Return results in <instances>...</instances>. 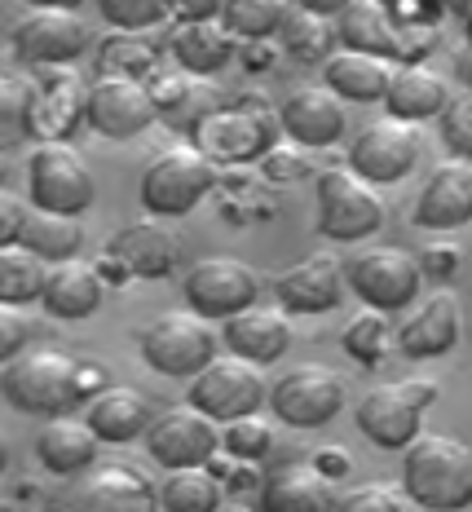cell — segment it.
<instances>
[{
  "label": "cell",
  "instance_id": "cell-1",
  "mask_svg": "<svg viewBox=\"0 0 472 512\" xmlns=\"http://www.w3.org/2000/svg\"><path fill=\"white\" fill-rule=\"evenodd\" d=\"M402 490L428 512H464L472 504V446L450 433H420L402 451Z\"/></svg>",
  "mask_w": 472,
  "mask_h": 512
},
{
  "label": "cell",
  "instance_id": "cell-2",
  "mask_svg": "<svg viewBox=\"0 0 472 512\" xmlns=\"http://www.w3.org/2000/svg\"><path fill=\"white\" fill-rule=\"evenodd\" d=\"M80 362L67 354V349H53V345H36L23 349L14 362H5L0 371V393L14 411L23 415H62L67 407H75L80 398Z\"/></svg>",
  "mask_w": 472,
  "mask_h": 512
},
{
  "label": "cell",
  "instance_id": "cell-3",
  "mask_svg": "<svg viewBox=\"0 0 472 512\" xmlns=\"http://www.w3.org/2000/svg\"><path fill=\"white\" fill-rule=\"evenodd\" d=\"M217 186V164L199 151L195 142L168 146L164 155H155L142 173V208L159 221H173L195 212Z\"/></svg>",
  "mask_w": 472,
  "mask_h": 512
},
{
  "label": "cell",
  "instance_id": "cell-4",
  "mask_svg": "<svg viewBox=\"0 0 472 512\" xmlns=\"http://www.w3.org/2000/svg\"><path fill=\"white\" fill-rule=\"evenodd\" d=\"M45 512H164L159 486L133 464H93L75 473L58 495L45 499Z\"/></svg>",
  "mask_w": 472,
  "mask_h": 512
},
{
  "label": "cell",
  "instance_id": "cell-5",
  "mask_svg": "<svg viewBox=\"0 0 472 512\" xmlns=\"http://www.w3.org/2000/svg\"><path fill=\"white\" fill-rule=\"evenodd\" d=\"M345 283L362 305L398 314V309L415 305V296L424 287V270L420 256L398 248V243H371V248H358L345 261Z\"/></svg>",
  "mask_w": 472,
  "mask_h": 512
},
{
  "label": "cell",
  "instance_id": "cell-6",
  "mask_svg": "<svg viewBox=\"0 0 472 512\" xmlns=\"http://www.w3.org/2000/svg\"><path fill=\"white\" fill-rule=\"evenodd\" d=\"M221 336L212 332V323L195 309H164L159 318H150L142 332V358L150 371L173 380H195L212 358H217Z\"/></svg>",
  "mask_w": 472,
  "mask_h": 512
},
{
  "label": "cell",
  "instance_id": "cell-7",
  "mask_svg": "<svg viewBox=\"0 0 472 512\" xmlns=\"http://www.w3.org/2000/svg\"><path fill=\"white\" fill-rule=\"evenodd\" d=\"M27 199L40 212L80 217L98 199V181L71 142H36L27 155Z\"/></svg>",
  "mask_w": 472,
  "mask_h": 512
},
{
  "label": "cell",
  "instance_id": "cell-8",
  "mask_svg": "<svg viewBox=\"0 0 472 512\" xmlns=\"http://www.w3.org/2000/svg\"><path fill=\"white\" fill-rule=\"evenodd\" d=\"M384 226V199L353 168L318 173V230L336 243H362Z\"/></svg>",
  "mask_w": 472,
  "mask_h": 512
},
{
  "label": "cell",
  "instance_id": "cell-9",
  "mask_svg": "<svg viewBox=\"0 0 472 512\" xmlns=\"http://www.w3.org/2000/svg\"><path fill=\"white\" fill-rule=\"evenodd\" d=\"M190 407H199L203 415H212L217 424H230L239 415H256L270 402V384H265L261 367L239 354L230 358H212L208 367L190 380V393H186Z\"/></svg>",
  "mask_w": 472,
  "mask_h": 512
},
{
  "label": "cell",
  "instance_id": "cell-10",
  "mask_svg": "<svg viewBox=\"0 0 472 512\" xmlns=\"http://www.w3.org/2000/svg\"><path fill=\"white\" fill-rule=\"evenodd\" d=\"M181 296H186V309L203 314L208 323H225V318L256 305L261 279L239 256H199L181 279Z\"/></svg>",
  "mask_w": 472,
  "mask_h": 512
},
{
  "label": "cell",
  "instance_id": "cell-11",
  "mask_svg": "<svg viewBox=\"0 0 472 512\" xmlns=\"http://www.w3.org/2000/svg\"><path fill=\"white\" fill-rule=\"evenodd\" d=\"M420 124L406 120H375L349 142V168L371 186H393L420 164Z\"/></svg>",
  "mask_w": 472,
  "mask_h": 512
},
{
  "label": "cell",
  "instance_id": "cell-12",
  "mask_svg": "<svg viewBox=\"0 0 472 512\" xmlns=\"http://www.w3.org/2000/svg\"><path fill=\"white\" fill-rule=\"evenodd\" d=\"M274 128H283L265 106H230V111H212L203 124H195V146L212 164H248L256 155L274 151Z\"/></svg>",
  "mask_w": 472,
  "mask_h": 512
},
{
  "label": "cell",
  "instance_id": "cell-13",
  "mask_svg": "<svg viewBox=\"0 0 472 512\" xmlns=\"http://www.w3.org/2000/svg\"><path fill=\"white\" fill-rule=\"evenodd\" d=\"M270 411L292 429H323L345 411V380L327 367H296L270 384Z\"/></svg>",
  "mask_w": 472,
  "mask_h": 512
},
{
  "label": "cell",
  "instance_id": "cell-14",
  "mask_svg": "<svg viewBox=\"0 0 472 512\" xmlns=\"http://www.w3.org/2000/svg\"><path fill=\"white\" fill-rule=\"evenodd\" d=\"M146 451L159 468H199L221 451V424L199 407H168L146 429Z\"/></svg>",
  "mask_w": 472,
  "mask_h": 512
},
{
  "label": "cell",
  "instance_id": "cell-15",
  "mask_svg": "<svg viewBox=\"0 0 472 512\" xmlns=\"http://www.w3.org/2000/svg\"><path fill=\"white\" fill-rule=\"evenodd\" d=\"M23 67H71L89 53V27L75 9H31L9 36Z\"/></svg>",
  "mask_w": 472,
  "mask_h": 512
},
{
  "label": "cell",
  "instance_id": "cell-16",
  "mask_svg": "<svg viewBox=\"0 0 472 512\" xmlns=\"http://www.w3.org/2000/svg\"><path fill=\"white\" fill-rule=\"evenodd\" d=\"M84 120L98 128L102 137H137L159 120V102L150 93V84L133 76H98L84 93Z\"/></svg>",
  "mask_w": 472,
  "mask_h": 512
},
{
  "label": "cell",
  "instance_id": "cell-17",
  "mask_svg": "<svg viewBox=\"0 0 472 512\" xmlns=\"http://www.w3.org/2000/svg\"><path fill=\"white\" fill-rule=\"evenodd\" d=\"M353 420H358L362 437L380 451H406L424 433V407L402 389V380L375 384V389L362 393L358 407H353Z\"/></svg>",
  "mask_w": 472,
  "mask_h": 512
},
{
  "label": "cell",
  "instance_id": "cell-18",
  "mask_svg": "<svg viewBox=\"0 0 472 512\" xmlns=\"http://www.w3.org/2000/svg\"><path fill=\"white\" fill-rule=\"evenodd\" d=\"M459 336H464V309H459L455 292L437 287V292H428L424 301H415L411 314L402 318L398 349L411 362H428V358L450 354V349L459 345Z\"/></svg>",
  "mask_w": 472,
  "mask_h": 512
},
{
  "label": "cell",
  "instance_id": "cell-19",
  "mask_svg": "<svg viewBox=\"0 0 472 512\" xmlns=\"http://www.w3.org/2000/svg\"><path fill=\"white\" fill-rule=\"evenodd\" d=\"M278 124L305 151H323V146H336L345 137V98L331 93L327 84H305V89H292L278 106Z\"/></svg>",
  "mask_w": 472,
  "mask_h": 512
},
{
  "label": "cell",
  "instance_id": "cell-20",
  "mask_svg": "<svg viewBox=\"0 0 472 512\" xmlns=\"http://www.w3.org/2000/svg\"><path fill=\"white\" fill-rule=\"evenodd\" d=\"M345 265L336 256H305V261L287 265L274 279V296L287 314H331L340 301H345Z\"/></svg>",
  "mask_w": 472,
  "mask_h": 512
},
{
  "label": "cell",
  "instance_id": "cell-21",
  "mask_svg": "<svg viewBox=\"0 0 472 512\" xmlns=\"http://www.w3.org/2000/svg\"><path fill=\"white\" fill-rule=\"evenodd\" d=\"M411 221L420 230H459L472 221V164L446 159L420 186V199L411 208Z\"/></svg>",
  "mask_w": 472,
  "mask_h": 512
},
{
  "label": "cell",
  "instance_id": "cell-22",
  "mask_svg": "<svg viewBox=\"0 0 472 512\" xmlns=\"http://www.w3.org/2000/svg\"><path fill=\"white\" fill-rule=\"evenodd\" d=\"M336 482L314 464H278L256 486V512H336Z\"/></svg>",
  "mask_w": 472,
  "mask_h": 512
},
{
  "label": "cell",
  "instance_id": "cell-23",
  "mask_svg": "<svg viewBox=\"0 0 472 512\" xmlns=\"http://www.w3.org/2000/svg\"><path fill=\"white\" fill-rule=\"evenodd\" d=\"M36 115H31V133L36 142H67L84 120V93L89 84L75 76L71 67H36Z\"/></svg>",
  "mask_w": 472,
  "mask_h": 512
},
{
  "label": "cell",
  "instance_id": "cell-24",
  "mask_svg": "<svg viewBox=\"0 0 472 512\" xmlns=\"http://www.w3.org/2000/svg\"><path fill=\"white\" fill-rule=\"evenodd\" d=\"M106 252L124 265L128 279H168V274L177 270L181 243H177V234L155 217V221H133V226L115 230Z\"/></svg>",
  "mask_w": 472,
  "mask_h": 512
},
{
  "label": "cell",
  "instance_id": "cell-25",
  "mask_svg": "<svg viewBox=\"0 0 472 512\" xmlns=\"http://www.w3.org/2000/svg\"><path fill=\"white\" fill-rule=\"evenodd\" d=\"M106 296V279L98 274V265L89 261H53L45 270V292H40V305L49 309V318H89L102 309Z\"/></svg>",
  "mask_w": 472,
  "mask_h": 512
},
{
  "label": "cell",
  "instance_id": "cell-26",
  "mask_svg": "<svg viewBox=\"0 0 472 512\" xmlns=\"http://www.w3.org/2000/svg\"><path fill=\"white\" fill-rule=\"evenodd\" d=\"M84 420H89V429L98 433L102 442L124 446L155 424V407H150V398L142 389H133V384H106L102 393L89 398Z\"/></svg>",
  "mask_w": 472,
  "mask_h": 512
},
{
  "label": "cell",
  "instance_id": "cell-27",
  "mask_svg": "<svg viewBox=\"0 0 472 512\" xmlns=\"http://www.w3.org/2000/svg\"><path fill=\"white\" fill-rule=\"evenodd\" d=\"M221 340L230 354L248 358V362H278L292 345V327H287V314L283 309H265V305H252L243 314L225 318L221 323Z\"/></svg>",
  "mask_w": 472,
  "mask_h": 512
},
{
  "label": "cell",
  "instance_id": "cell-28",
  "mask_svg": "<svg viewBox=\"0 0 472 512\" xmlns=\"http://www.w3.org/2000/svg\"><path fill=\"white\" fill-rule=\"evenodd\" d=\"M168 49H173L177 67L186 76H217L239 53V36L221 18H199V23H181L168 40Z\"/></svg>",
  "mask_w": 472,
  "mask_h": 512
},
{
  "label": "cell",
  "instance_id": "cell-29",
  "mask_svg": "<svg viewBox=\"0 0 472 512\" xmlns=\"http://www.w3.org/2000/svg\"><path fill=\"white\" fill-rule=\"evenodd\" d=\"M384 106H389L393 120L424 124L433 115L442 120V111L450 106V93H446V80L433 67H424V62H398L389 93H384Z\"/></svg>",
  "mask_w": 472,
  "mask_h": 512
},
{
  "label": "cell",
  "instance_id": "cell-30",
  "mask_svg": "<svg viewBox=\"0 0 472 512\" xmlns=\"http://www.w3.org/2000/svg\"><path fill=\"white\" fill-rule=\"evenodd\" d=\"M336 36L345 49L375 53V58H406V36L393 23L384 0H353L345 14L336 18Z\"/></svg>",
  "mask_w": 472,
  "mask_h": 512
},
{
  "label": "cell",
  "instance_id": "cell-31",
  "mask_svg": "<svg viewBox=\"0 0 472 512\" xmlns=\"http://www.w3.org/2000/svg\"><path fill=\"white\" fill-rule=\"evenodd\" d=\"M393 71H398V62L375 58V53H358V49H336L323 62L327 89L340 93L345 102H384Z\"/></svg>",
  "mask_w": 472,
  "mask_h": 512
},
{
  "label": "cell",
  "instance_id": "cell-32",
  "mask_svg": "<svg viewBox=\"0 0 472 512\" xmlns=\"http://www.w3.org/2000/svg\"><path fill=\"white\" fill-rule=\"evenodd\" d=\"M98 442L102 437L89 429V420H71V415H53L36 437V455L49 473L75 477L84 468L98 464Z\"/></svg>",
  "mask_w": 472,
  "mask_h": 512
},
{
  "label": "cell",
  "instance_id": "cell-33",
  "mask_svg": "<svg viewBox=\"0 0 472 512\" xmlns=\"http://www.w3.org/2000/svg\"><path fill=\"white\" fill-rule=\"evenodd\" d=\"M159 508L164 512H221L225 508L221 473H212V464L168 468V477L159 482Z\"/></svg>",
  "mask_w": 472,
  "mask_h": 512
},
{
  "label": "cell",
  "instance_id": "cell-34",
  "mask_svg": "<svg viewBox=\"0 0 472 512\" xmlns=\"http://www.w3.org/2000/svg\"><path fill=\"white\" fill-rule=\"evenodd\" d=\"M36 98H40L36 76H23V71H5V67H0V151H14L18 142L36 137V133H31Z\"/></svg>",
  "mask_w": 472,
  "mask_h": 512
},
{
  "label": "cell",
  "instance_id": "cell-35",
  "mask_svg": "<svg viewBox=\"0 0 472 512\" xmlns=\"http://www.w3.org/2000/svg\"><path fill=\"white\" fill-rule=\"evenodd\" d=\"M80 243H84V230H80V221L75 217H58V212L31 208V217L23 226V248L36 252L45 265L71 261V256L80 252Z\"/></svg>",
  "mask_w": 472,
  "mask_h": 512
},
{
  "label": "cell",
  "instance_id": "cell-36",
  "mask_svg": "<svg viewBox=\"0 0 472 512\" xmlns=\"http://www.w3.org/2000/svg\"><path fill=\"white\" fill-rule=\"evenodd\" d=\"M45 270L36 252H27L23 243L18 248H0V305H31L45 292Z\"/></svg>",
  "mask_w": 472,
  "mask_h": 512
},
{
  "label": "cell",
  "instance_id": "cell-37",
  "mask_svg": "<svg viewBox=\"0 0 472 512\" xmlns=\"http://www.w3.org/2000/svg\"><path fill=\"white\" fill-rule=\"evenodd\" d=\"M278 36H283V49L292 53L300 62H327L331 58V40H336V31H331V18L323 14H309V9H292V14L283 18V27H278Z\"/></svg>",
  "mask_w": 472,
  "mask_h": 512
},
{
  "label": "cell",
  "instance_id": "cell-38",
  "mask_svg": "<svg viewBox=\"0 0 472 512\" xmlns=\"http://www.w3.org/2000/svg\"><path fill=\"white\" fill-rule=\"evenodd\" d=\"M292 14L287 0H225L221 23L234 31L239 40H265L283 27V18Z\"/></svg>",
  "mask_w": 472,
  "mask_h": 512
},
{
  "label": "cell",
  "instance_id": "cell-39",
  "mask_svg": "<svg viewBox=\"0 0 472 512\" xmlns=\"http://www.w3.org/2000/svg\"><path fill=\"white\" fill-rule=\"evenodd\" d=\"M389 314L384 309H362V314L349 318L345 336H340V345H345V354L353 362H362V367H375V362H384V349H389Z\"/></svg>",
  "mask_w": 472,
  "mask_h": 512
},
{
  "label": "cell",
  "instance_id": "cell-40",
  "mask_svg": "<svg viewBox=\"0 0 472 512\" xmlns=\"http://www.w3.org/2000/svg\"><path fill=\"white\" fill-rule=\"evenodd\" d=\"M98 67H102V76H133V80H142L146 71L155 67V45H150L142 31H120V36L102 40Z\"/></svg>",
  "mask_w": 472,
  "mask_h": 512
},
{
  "label": "cell",
  "instance_id": "cell-41",
  "mask_svg": "<svg viewBox=\"0 0 472 512\" xmlns=\"http://www.w3.org/2000/svg\"><path fill=\"white\" fill-rule=\"evenodd\" d=\"M221 446L234 455V460L256 464V460L270 455L274 429H270V420H261V415H239V420L221 424Z\"/></svg>",
  "mask_w": 472,
  "mask_h": 512
},
{
  "label": "cell",
  "instance_id": "cell-42",
  "mask_svg": "<svg viewBox=\"0 0 472 512\" xmlns=\"http://www.w3.org/2000/svg\"><path fill=\"white\" fill-rule=\"evenodd\" d=\"M98 9L115 31H146L168 14V0H98Z\"/></svg>",
  "mask_w": 472,
  "mask_h": 512
},
{
  "label": "cell",
  "instance_id": "cell-43",
  "mask_svg": "<svg viewBox=\"0 0 472 512\" xmlns=\"http://www.w3.org/2000/svg\"><path fill=\"white\" fill-rule=\"evenodd\" d=\"M442 142L459 159H472V89L442 111Z\"/></svg>",
  "mask_w": 472,
  "mask_h": 512
},
{
  "label": "cell",
  "instance_id": "cell-44",
  "mask_svg": "<svg viewBox=\"0 0 472 512\" xmlns=\"http://www.w3.org/2000/svg\"><path fill=\"white\" fill-rule=\"evenodd\" d=\"M336 512H402V495L384 482H362L340 495Z\"/></svg>",
  "mask_w": 472,
  "mask_h": 512
},
{
  "label": "cell",
  "instance_id": "cell-45",
  "mask_svg": "<svg viewBox=\"0 0 472 512\" xmlns=\"http://www.w3.org/2000/svg\"><path fill=\"white\" fill-rule=\"evenodd\" d=\"M27 336H31V323L23 318V309L0 305V362H14L18 354H23Z\"/></svg>",
  "mask_w": 472,
  "mask_h": 512
},
{
  "label": "cell",
  "instance_id": "cell-46",
  "mask_svg": "<svg viewBox=\"0 0 472 512\" xmlns=\"http://www.w3.org/2000/svg\"><path fill=\"white\" fill-rule=\"evenodd\" d=\"M31 208L18 195L0 190V248H18L23 243V226H27Z\"/></svg>",
  "mask_w": 472,
  "mask_h": 512
},
{
  "label": "cell",
  "instance_id": "cell-47",
  "mask_svg": "<svg viewBox=\"0 0 472 512\" xmlns=\"http://www.w3.org/2000/svg\"><path fill=\"white\" fill-rule=\"evenodd\" d=\"M459 261H464V252H459L455 243H428V248L420 252V270H424V279H437V283H446L450 274L459 270Z\"/></svg>",
  "mask_w": 472,
  "mask_h": 512
},
{
  "label": "cell",
  "instance_id": "cell-48",
  "mask_svg": "<svg viewBox=\"0 0 472 512\" xmlns=\"http://www.w3.org/2000/svg\"><path fill=\"white\" fill-rule=\"evenodd\" d=\"M309 464H314L323 477H331V482H340V477L353 473V455L345 451V446H323V451H314Z\"/></svg>",
  "mask_w": 472,
  "mask_h": 512
},
{
  "label": "cell",
  "instance_id": "cell-49",
  "mask_svg": "<svg viewBox=\"0 0 472 512\" xmlns=\"http://www.w3.org/2000/svg\"><path fill=\"white\" fill-rule=\"evenodd\" d=\"M265 173H270L274 181H292V177H305L309 173V159L305 155H278V151H270L265 155Z\"/></svg>",
  "mask_w": 472,
  "mask_h": 512
},
{
  "label": "cell",
  "instance_id": "cell-50",
  "mask_svg": "<svg viewBox=\"0 0 472 512\" xmlns=\"http://www.w3.org/2000/svg\"><path fill=\"white\" fill-rule=\"evenodd\" d=\"M225 0H168V9L181 18V23H199V18H221Z\"/></svg>",
  "mask_w": 472,
  "mask_h": 512
},
{
  "label": "cell",
  "instance_id": "cell-51",
  "mask_svg": "<svg viewBox=\"0 0 472 512\" xmlns=\"http://www.w3.org/2000/svg\"><path fill=\"white\" fill-rule=\"evenodd\" d=\"M402 389L411 393V398L420 402L424 411L433 407V402H437V393H442V389H437V380H424V376H411V380H402Z\"/></svg>",
  "mask_w": 472,
  "mask_h": 512
},
{
  "label": "cell",
  "instance_id": "cell-52",
  "mask_svg": "<svg viewBox=\"0 0 472 512\" xmlns=\"http://www.w3.org/2000/svg\"><path fill=\"white\" fill-rule=\"evenodd\" d=\"M300 9H309V14H323V18H340L353 0H296Z\"/></svg>",
  "mask_w": 472,
  "mask_h": 512
},
{
  "label": "cell",
  "instance_id": "cell-53",
  "mask_svg": "<svg viewBox=\"0 0 472 512\" xmlns=\"http://www.w3.org/2000/svg\"><path fill=\"white\" fill-rule=\"evenodd\" d=\"M27 5H36V9H80L84 0H27Z\"/></svg>",
  "mask_w": 472,
  "mask_h": 512
},
{
  "label": "cell",
  "instance_id": "cell-54",
  "mask_svg": "<svg viewBox=\"0 0 472 512\" xmlns=\"http://www.w3.org/2000/svg\"><path fill=\"white\" fill-rule=\"evenodd\" d=\"M459 76H464L468 89H472V53H464V58H459Z\"/></svg>",
  "mask_w": 472,
  "mask_h": 512
},
{
  "label": "cell",
  "instance_id": "cell-55",
  "mask_svg": "<svg viewBox=\"0 0 472 512\" xmlns=\"http://www.w3.org/2000/svg\"><path fill=\"white\" fill-rule=\"evenodd\" d=\"M9 468V442H5V433H0V473Z\"/></svg>",
  "mask_w": 472,
  "mask_h": 512
},
{
  "label": "cell",
  "instance_id": "cell-56",
  "mask_svg": "<svg viewBox=\"0 0 472 512\" xmlns=\"http://www.w3.org/2000/svg\"><path fill=\"white\" fill-rule=\"evenodd\" d=\"M5 177H9V164H5V155H0V186H5Z\"/></svg>",
  "mask_w": 472,
  "mask_h": 512
},
{
  "label": "cell",
  "instance_id": "cell-57",
  "mask_svg": "<svg viewBox=\"0 0 472 512\" xmlns=\"http://www.w3.org/2000/svg\"><path fill=\"white\" fill-rule=\"evenodd\" d=\"M221 512H256V508H239V504H230V508H221Z\"/></svg>",
  "mask_w": 472,
  "mask_h": 512
},
{
  "label": "cell",
  "instance_id": "cell-58",
  "mask_svg": "<svg viewBox=\"0 0 472 512\" xmlns=\"http://www.w3.org/2000/svg\"><path fill=\"white\" fill-rule=\"evenodd\" d=\"M0 512H9V508H5V504H0Z\"/></svg>",
  "mask_w": 472,
  "mask_h": 512
},
{
  "label": "cell",
  "instance_id": "cell-59",
  "mask_svg": "<svg viewBox=\"0 0 472 512\" xmlns=\"http://www.w3.org/2000/svg\"><path fill=\"white\" fill-rule=\"evenodd\" d=\"M384 5H389V0H384Z\"/></svg>",
  "mask_w": 472,
  "mask_h": 512
}]
</instances>
